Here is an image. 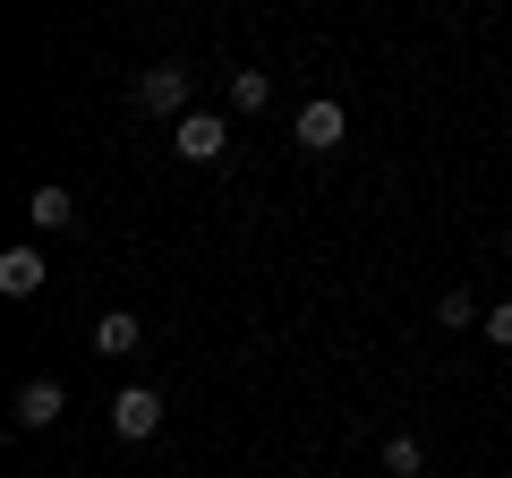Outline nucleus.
<instances>
[{
	"instance_id": "4",
	"label": "nucleus",
	"mask_w": 512,
	"mask_h": 478,
	"mask_svg": "<svg viewBox=\"0 0 512 478\" xmlns=\"http://www.w3.org/2000/svg\"><path fill=\"white\" fill-rule=\"evenodd\" d=\"M60 410H69L60 376H35V385H18V427H60Z\"/></svg>"
},
{
	"instance_id": "2",
	"label": "nucleus",
	"mask_w": 512,
	"mask_h": 478,
	"mask_svg": "<svg viewBox=\"0 0 512 478\" xmlns=\"http://www.w3.org/2000/svg\"><path fill=\"white\" fill-rule=\"evenodd\" d=\"M188 86H197V69L163 60V69H146V77H137V111H163V120H188Z\"/></svg>"
},
{
	"instance_id": "3",
	"label": "nucleus",
	"mask_w": 512,
	"mask_h": 478,
	"mask_svg": "<svg viewBox=\"0 0 512 478\" xmlns=\"http://www.w3.org/2000/svg\"><path fill=\"white\" fill-rule=\"evenodd\" d=\"M171 146H180V163H214V154L231 146V120H222V111H188L180 129H171Z\"/></svg>"
},
{
	"instance_id": "6",
	"label": "nucleus",
	"mask_w": 512,
	"mask_h": 478,
	"mask_svg": "<svg viewBox=\"0 0 512 478\" xmlns=\"http://www.w3.org/2000/svg\"><path fill=\"white\" fill-rule=\"evenodd\" d=\"M26 222H35V231H69V222H77V197H69L60 180H43L35 197H26Z\"/></svg>"
},
{
	"instance_id": "8",
	"label": "nucleus",
	"mask_w": 512,
	"mask_h": 478,
	"mask_svg": "<svg viewBox=\"0 0 512 478\" xmlns=\"http://www.w3.org/2000/svg\"><path fill=\"white\" fill-rule=\"evenodd\" d=\"M146 342V325H137V316L128 308H111V316H94V350H103V359H128V350Z\"/></svg>"
},
{
	"instance_id": "5",
	"label": "nucleus",
	"mask_w": 512,
	"mask_h": 478,
	"mask_svg": "<svg viewBox=\"0 0 512 478\" xmlns=\"http://www.w3.org/2000/svg\"><path fill=\"white\" fill-rule=\"evenodd\" d=\"M342 129H350V120H342V103H325V94H316V103L299 111V146H308V154H333V146H342Z\"/></svg>"
},
{
	"instance_id": "1",
	"label": "nucleus",
	"mask_w": 512,
	"mask_h": 478,
	"mask_svg": "<svg viewBox=\"0 0 512 478\" xmlns=\"http://www.w3.org/2000/svg\"><path fill=\"white\" fill-rule=\"evenodd\" d=\"M154 427H163V393H154V385H120V393H111V436H120V444H146Z\"/></svg>"
},
{
	"instance_id": "12",
	"label": "nucleus",
	"mask_w": 512,
	"mask_h": 478,
	"mask_svg": "<svg viewBox=\"0 0 512 478\" xmlns=\"http://www.w3.org/2000/svg\"><path fill=\"white\" fill-rule=\"evenodd\" d=\"M487 342H504V350H512V299H504V308H487Z\"/></svg>"
},
{
	"instance_id": "9",
	"label": "nucleus",
	"mask_w": 512,
	"mask_h": 478,
	"mask_svg": "<svg viewBox=\"0 0 512 478\" xmlns=\"http://www.w3.org/2000/svg\"><path fill=\"white\" fill-rule=\"evenodd\" d=\"M274 103V77L265 69H231V111H265Z\"/></svg>"
},
{
	"instance_id": "7",
	"label": "nucleus",
	"mask_w": 512,
	"mask_h": 478,
	"mask_svg": "<svg viewBox=\"0 0 512 478\" xmlns=\"http://www.w3.org/2000/svg\"><path fill=\"white\" fill-rule=\"evenodd\" d=\"M0 291H9V299H35L43 291V248H9V257H0Z\"/></svg>"
},
{
	"instance_id": "11",
	"label": "nucleus",
	"mask_w": 512,
	"mask_h": 478,
	"mask_svg": "<svg viewBox=\"0 0 512 478\" xmlns=\"http://www.w3.org/2000/svg\"><path fill=\"white\" fill-rule=\"evenodd\" d=\"M436 316H444V325H453V333H461V325H470V316H478V308H470V291H444V299H436Z\"/></svg>"
},
{
	"instance_id": "10",
	"label": "nucleus",
	"mask_w": 512,
	"mask_h": 478,
	"mask_svg": "<svg viewBox=\"0 0 512 478\" xmlns=\"http://www.w3.org/2000/svg\"><path fill=\"white\" fill-rule=\"evenodd\" d=\"M384 470H393V478H419L427 470V444L419 436H384Z\"/></svg>"
}]
</instances>
